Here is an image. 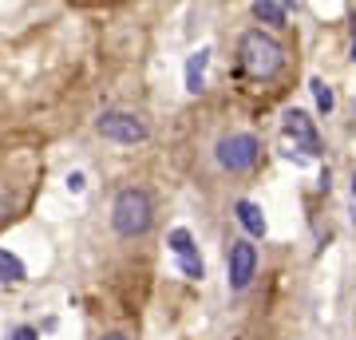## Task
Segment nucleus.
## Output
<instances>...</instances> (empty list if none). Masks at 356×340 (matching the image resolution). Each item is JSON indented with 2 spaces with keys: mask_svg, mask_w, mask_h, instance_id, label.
Here are the masks:
<instances>
[{
  "mask_svg": "<svg viewBox=\"0 0 356 340\" xmlns=\"http://www.w3.org/2000/svg\"><path fill=\"white\" fill-rule=\"evenodd\" d=\"M309 88H313V99H317V107H321L325 115L337 107V95H332V88L325 83V79H309Z\"/></svg>",
  "mask_w": 356,
  "mask_h": 340,
  "instance_id": "nucleus-12",
  "label": "nucleus"
},
{
  "mask_svg": "<svg viewBox=\"0 0 356 340\" xmlns=\"http://www.w3.org/2000/svg\"><path fill=\"white\" fill-rule=\"evenodd\" d=\"M170 253L178 257L182 273H186L191 281H198L206 273L202 257H198V245H194V238H191V229H170Z\"/></svg>",
  "mask_w": 356,
  "mask_h": 340,
  "instance_id": "nucleus-7",
  "label": "nucleus"
},
{
  "mask_svg": "<svg viewBox=\"0 0 356 340\" xmlns=\"http://www.w3.org/2000/svg\"><path fill=\"white\" fill-rule=\"evenodd\" d=\"M238 222L245 226V234H254V238H266V218H261V210H257L254 202H238Z\"/></svg>",
  "mask_w": 356,
  "mask_h": 340,
  "instance_id": "nucleus-10",
  "label": "nucleus"
},
{
  "mask_svg": "<svg viewBox=\"0 0 356 340\" xmlns=\"http://www.w3.org/2000/svg\"><path fill=\"white\" fill-rule=\"evenodd\" d=\"M99 340H127L123 332H107V337H99Z\"/></svg>",
  "mask_w": 356,
  "mask_h": 340,
  "instance_id": "nucleus-15",
  "label": "nucleus"
},
{
  "mask_svg": "<svg viewBox=\"0 0 356 340\" xmlns=\"http://www.w3.org/2000/svg\"><path fill=\"white\" fill-rule=\"evenodd\" d=\"M67 190H76V194H79V190H83V175H72V178H67Z\"/></svg>",
  "mask_w": 356,
  "mask_h": 340,
  "instance_id": "nucleus-14",
  "label": "nucleus"
},
{
  "mask_svg": "<svg viewBox=\"0 0 356 340\" xmlns=\"http://www.w3.org/2000/svg\"><path fill=\"white\" fill-rule=\"evenodd\" d=\"M154 222V202L147 190L139 186H127L119 190V198H115L111 206V226L115 234H123V238H139V234H147Z\"/></svg>",
  "mask_w": 356,
  "mask_h": 340,
  "instance_id": "nucleus-2",
  "label": "nucleus"
},
{
  "mask_svg": "<svg viewBox=\"0 0 356 340\" xmlns=\"http://www.w3.org/2000/svg\"><path fill=\"white\" fill-rule=\"evenodd\" d=\"M254 16H257V20H266V24H285L289 8H285V4H273V0H266V4L257 0V4H254Z\"/></svg>",
  "mask_w": 356,
  "mask_h": 340,
  "instance_id": "nucleus-11",
  "label": "nucleus"
},
{
  "mask_svg": "<svg viewBox=\"0 0 356 340\" xmlns=\"http://www.w3.org/2000/svg\"><path fill=\"white\" fill-rule=\"evenodd\" d=\"M238 56H242V72L250 79H273L285 63V48L261 28L245 32L242 44H238Z\"/></svg>",
  "mask_w": 356,
  "mask_h": 340,
  "instance_id": "nucleus-1",
  "label": "nucleus"
},
{
  "mask_svg": "<svg viewBox=\"0 0 356 340\" xmlns=\"http://www.w3.org/2000/svg\"><path fill=\"white\" fill-rule=\"evenodd\" d=\"M24 277H28L24 261H20L16 253L0 250V285H20V281H24Z\"/></svg>",
  "mask_w": 356,
  "mask_h": 340,
  "instance_id": "nucleus-9",
  "label": "nucleus"
},
{
  "mask_svg": "<svg viewBox=\"0 0 356 340\" xmlns=\"http://www.w3.org/2000/svg\"><path fill=\"white\" fill-rule=\"evenodd\" d=\"M353 60H356V20H353Z\"/></svg>",
  "mask_w": 356,
  "mask_h": 340,
  "instance_id": "nucleus-16",
  "label": "nucleus"
},
{
  "mask_svg": "<svg viewBox=\"0 0 356 340\" xmlns=\"http://www.w3.org/2000/svg\"><path fill=\"white\" fill-rule=\"evenodd\" d=\"M206 63H210V48H198V51H194V56H191V60H186V91H194V95L202 91Z\"/></svg>",
  "mask_w": 356,
  "mask_h": 340,
  "instance_id": "nucleus-8",
  "label": "nucleus"
},
{
  "mask_svg": "<svg viewBox=\"0 0 356 340\" xmlns=\"http://www.w3.org/2000/svg\"><path fill=\"white\" fill-rule=\"evenodd\" d=\"M99 135L103 139H111V143H127V147H135V143L147 139V123H143L139 115H131V111H107L99 115Z\"/></svg>",
  "mask_w": 356,
  "mask_h": 340,
  "instance_id": "nucleus-4",
  "label": "nucleus"
},
{
  "mask_svg": "<svg viewBox=\"0 0 356 340\" xmlns=\"http://www.w3.org/2000/svg\"><path fill=\"white\" fill-rule=\"evenodd\" d=\"M4 340H40V332H36L32 325H20V328H13Z\"/></svg>",
  "mask_w": 356,
  "mask_h": 340,
  "instance_id": "nucleus-13",
  "label": "nucleus"
},
{
  "mask_svg": "<svg viewBox=\"0 0 356 340\" xmlns=\"http://www.w3.org/2000/svg\"><path fill=\"white\" fill-rule=\"evenodd\" d=\"M257 269V250L250 241H229V289L242 293L250 281H254Z\"/></svg>",
  "mask_w": 356,
  "mask_h": 340,
  "instance_id": "nucleus-6",
  "label": "nucleus"
},
{
  "mask_svg": "<svg viewBox=\"0 0 356 340\" xmlns=\"http://www.w3.org/2000/svg\"><path fill=\"white\" fill-rule=\"evenodd\" d=\"M285 135L293 139V151H301L305 163L321 154V135H317V127H313V119H309L305 111H289L285 115Z\"/></svg>",
  "mask_w": 356,
  "mask_h": 340,
  "instance_id": "nucleus-5",
  "label": "nucleus"
},
{
  "mask_svg": "<svg viewBox=\"0 0 356 340\" xmlns=\"http://www.w3.org/2000/svg\"><path fill=\"white\" fill-rule=\"evenodd\" d=\"M257 139L254 135H226V139H218V147H214V154H218V163L226 166L229 175H242V170H250V166L257 163Z\"/></svg>",
  "mask_w": 356,
  "mask_h": 340,
  "instance_id": "nucleus-3",
  "label": "nucleus"
}]
</instances>
